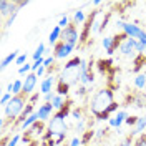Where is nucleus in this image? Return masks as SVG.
Returning <instances> with one entry per match:
<instances>
[{
  "label": "nucleus",
  "mask_w": 146,
  "mask_h": 146,
  "mask_svg": "<svg viewBox=\"0 0 146 146\" xmlns=\"http://www.w3.org/2000/svg\"><path fill=\"white\" fill-rule=\"evenodd\" d=\"M82 60L80 56H73L65 63L63 70L60 72L58 78H56V95L66 96L72 86L80 83L82 78Z\"/></svg>",
  "instance_id": "obj_2"
},
{
  "label": "nucleus",
  "mask_w": 146,
  "mask_h": 146,
  "mask_svg": "<svg viewBox=\"0 0 146 146\" xmlns=\"http://www.w3.org/2000/svg\"><path fill=\"white\" fill-rule=\"evenodd\" d=\"M65 103H66V96H62V95H56V96H55V100L52 101V105H53L55 111H60V110H63Z\"/></svg>",
  "instance_id": "obj_19"
},
{
  "label": "nucleus",
  "mask_w": 146,
  "mask_h": 146,
  "mask_svg": "<svg viewBox=\"0 0 146 146\" xmlns=\"http://www.w3.org/2000/svg\"><path fill=\"white\" fill-rule=\"evenodd\" d=\"M133 146H146V133H141L135 138L133 141Z\"/></svg>",
  "instance_id": "obj_24"
},
{
  "label": "nucleus",
  "mask_w": 146,
  "mask_h": 146,
  "mask_svg": "<svg viewBox=\"0 0 146 146\" xmlns=\"http://www.w3.org/2000/svg\"><path fill=\"white\" fill-rule=\"evenodd\" d=\"M18 55H20V50H13L12 53H9L3 60H2V70H5L7 66H9L10 63H13V62H17Z\"/></svg>",
  "instance_id": "obj_16"
},
{
  "label": "nucleus",
  "mask_w": 146,
  "mask_h": 146,
  "mask_svg": "<svg viewBox=\"0 0 146 146\" xmlns=\"http://www.w3.org/2000/svg\"><path fill=\"white\" fill-rule=\"evenodd\" d=\"M30 73H32V65H28V63H25L23 66L18 68V75H22V76H27Z\"/></svg>",
  "instance_id": "obj_28"
},
{
  "label": "nucleus",
  "mask_w": 146,
  "mask_h": 146,
  "mask_svg": "<svg viewBox=\"0 0 146 146\" xmlns=\"http://www.w3.org/2000/svg\"><path fill=\"white\" fill-rule=\"evenodd\" d=\"M73 50H75V46L66 45V43H63V42L60 40V42L53 46V56L55 58H66V56L72 55Z\"/></svg>",
  "instance_id": "obj_9"
},
{
  "label": "nucleus",
  "mask_w": 146,
  "mask_h": 146,
  "mask_svg": "<svg viewBox=\"0 0 146 146\" xmlns=\"http://www.w3.org/2000/svg\"><path fill=\"white\" fill-rule=\"evenodd\" d=\"M27 105H28V96L25 93L13 95L12 100H10V103L3 108V119H5L7 123H10V125H13L18 119V116L23 113V110H25Z\"/></svg>",
  "instance_id": "obj_3"
},
{
  "label": "nucleus",
  "mask_w": 146,
  "mask_h": 146,
  "mask_svg": "<svg viewBox=\"0 0 146 146\" xmlns=\"http://www.w3.org/2000/svg\"><path fill=\"white\" fill-rule=\"evenodd\" d=\"M55 60H56V58H55L53 55H52V56H45V62H43V66H45V68H52V66L55 65Z\"/></svg>",
  "instance_id": "obj_31"
},
{
  "label": "nucleus",
  "mask_w": 146,
  "mask_h": 146,
  "mask_svg": "<svg viewBox=\"0 0 146 146\" xmlns=\"http://www.w3.org/2000/svg\"><path fill=\"white\" fill-rule=\"evenodd\" d=\"M22 91H23V82L22 80L12 82V95H20Z\"/></svg>",
  "instance_id": "obj_22"
},
{
  "label": "nucleus",
  "mask_w": 146,
  "mask_h": 146,
  "mask_svg": "<svg viewBox=\"0 0 146 146\" xmlns=\"http://www.w3.org/2000/svg\"><path fill=\"white\" fill-rule=\"evenodd\" d=\"M27 146H38V145H27Z\"/></svg>",
  "instance_id": "obj_41"
},
{
  "label": "nucleus",
  "mask_w": 146,
  "mask_h": 146,
  "mask_svg": "<svg viewBox=\"0 0 146 146\" xmlns=\"http://www.w3.org/2000/svg\"><path fill=\"white\" fill-rule=\"evenodd\" d=\"M38 100H40V93H38V91H36V93H33L32 96H28V103H32V105H35Z\"/></svg>",
  "instance_id": "obj_35"
},
{
  "label": "nucleus",
  "mask_w": 146,
  "mask_h": 146,
  "mask_svg": "<svg viewBox=\"0 0 146 146\" xmlns=\"http://www.w3.org/2000/svg\"><path fill=\"white\" fill-rule=\"evenodd\" d=\"M12 96H13L12 93H3V95H2V98H0V105H2L3 108H5V106H7V105L10 103V100H12Z\"/></svg>",
  "instance_id": "obj_29"
},
{
  "label": "nucleus",
  "mask_w": 146,
  "mask_h": 146,
  "mask_svg": "<svg viewBox=\"0 0 146 146\" xmlns=\"http://www.w3.org/2000/svg\"><path fill=\"white\" fill-rule=\"evenodd\" d=\"M86 93H88V90H86V86H83V85H80V86L76 88V91H75V95H76V96H80V98L86 96Z\"/></svg>",
  "instance_id": "obj_32"
},
{
  "label": "nucleus",
  "mask_w": 146,
  "mask_h": 146,
  "mask_svg": "<svg viewBox=\"0 0 146 146\" xmlns=\"http://www.w3.org/2000/svg\"><path fill=\"white\" fill-rule=\"evenodd\" d=\"M118 106L119 105L115 101V93L108 86L95 91V95L91 96V100H90L91 115L96 119H100V121H103V119L110 121V115L115 113V111H119Z\"/></svg>",
  "instance_id": "obj_1"
},
{
  "label": "nucleus",
  "mask_w": 146,
  "mask_h": 146,
  "mask_svg": "<svg viewBox=\"0 0 146 146\" xmlns=\"http://www.w3.org/2000/svg\"><path fill=\"white\" fill-rule=\"evenodd\" d=\"M45 72H46V68L42 65V66L38 68V72H36V76H42V75H45Z\"/></svg>",
  "instance_id": "obj_38"
},
{
  "label": "nucleus",
  "mask_w": 146,
  "mask_h": 146,
  "mask_svg": "<svg viewBox=\"0 0 146 146\" xmlns=\"http://www.w3.org/2000/svg\"><path fill=\"white\" fill-rule=\"evenodd\" d=\"M17 9H18L17 2H9V0H2L0 2V15L3 18H9Z\"/></svg>",
  "instance_id": "obj_11"
},
{
  "label": "nucleus",
  "mask_w": 146,
  "mask_h": 146,
  "mask_svg": "<svg viewBox=\"0 0 146 146\" xmlns=\"http://www.w3.org/2000/svg\"><path fill=\"white\" fill-rule=\"evenodd\" d=\"M136 43H138V40H135V38H129L128 36L126 40L119 45V53L123 55V56H131L133 60L136 58Z\"/></svg>",
  "instance_id": "obj_7"
},
{
  "label": "nucleus",
  "mask_w": 146,
  "mask_h": 146,
  "mask_svg": "<svg viewBox=\"0 0 146 146\" xmlns=\"http://www.w3.org/2000/svg\"><path fill=\"white\" fill-rule=\"evenodd\" d=\"M53 111H55V108H53L52 103H45V105L38 106V110H36L38 119H40V121H48V119H52V116L55 115Z\"/></svg>",
  "instance_id": "obj_10"
},
{
  "label": "nucleus",
  "mask_w": 146,
  "mask_h": 146,
  "mask_svg": "<svg viewBox=\"0 0 146 146\" xmlns=\"http://www.w3.org/2000/svg\"><path fill=\"white\" fill-rule=\"evenodd\" d=\"M20 139H22V135H20V133H15L13 136L10 138V141L7 143V146H17Z\"/></svg>",
  "instance_id": "obj_30"
},
{
  "label": "nucleus",
  "mask_w": 146,
  "mask_h": 146,
  "mask_svg": "<svg viewBox=\"0 0 146 146\" xmlns=\"http://www.w3.org/2000/svg\"><path fill=\"white\" fill-rule=\"evenodd\" d=\"M128 116H129V115H128L125 110H119V111L116 113V115H115V116H113V118H110L108 126H110V128H116V129H119V128H121V125L126 121Z\"/></svg>",
  "instance_id": "obj_12"
},
{
  "label": "nucleus",
  "mask_w": 146,
  "mask_h": 146,
  "mask_svg": "<svg viewBox=\"0 0 146 146\" xmlns=\"http://www.w3.org/2000/svg\"><path fill=\"white\" fill-rule=\"evenodd\" d=\"M116 25H118L129 38H135V40H138V42H141L143 45H146V32L139 27V25H136V23H129V22H123V20H118Z\"/></svg>",
  "instance_id": "obj_4"
},
{
  "label": "nucleus",
  "mask_w": 146,
  "mask_h": 146,
  "mask_svg": "<svg viewBox=\"0 0 146 146\" xmlns=\"http://www.w3.org/2000/svg\"><path fill=\"white\" fill-rule=\"evenodd\" d=\"M72 116L73 119L78 123V121H82V119H86L85 118V113H83V108H73L72 110Z\"/></svg>",
  "instance_id": "obj_23"
},
{
  "label": "nucleus",
  "mask_w": 146,
  "mask_h": 146,
  "mask_svg": "<svg viewBox=\"0 0 146 146\" xmlns=\"http://www.w3.org/2000/svg\"><path fill=\"white\" fill-rule=\"evenodd\" d=\"M145 129H146V116H138V123H136V126L133 128V131L129 133V136L136 138L138 135H141Z\"/></svg>",
  "instance_id": "obj_14"
},
{
  "label": "nucleus",
  "mask_w": 146,
  "mask_h": 146,
  "mask_svg": "<svg viewBox=\"0 0 146 146\" xmlns=\"http://www.w3.org/2000/svg\"><path fill=\"white\" fill-rule=\"evenodd\" d=\"M125 123H126L129 128H135V126H136V123H138V116H128Z\"/></svg>",
  "instance_id": "obj_33"
},
{
  "label": "nucleus",
  "mask_w": 146,
  "mask_h": 146,
  "mask_svg": "<svg viewBox=\"0 0 146 146\" xmlns=\"http://www.w3.org/2000/svg\"><path fill=\"white\" fill-rule=\"evenodd\" d=\"M58 38H62V28L58 27V25H55L52 28V32H50V35H48V43L55 46L58 43Z\"/></svg>",
  "instance_id": "obj_15"
},
{
  "label": "nucleus",
  "mask_w": 146,
  "mask_h": 146,
  "mask_svg": "<svg viewBox=\"0 0 146 146\" xmlns=\"http://www.w3.org/2000/svg\"><path fill=\"white\" fill-rule=\"evenodd\" d=\"M18 12H20V9H17L15 12H13V13H12V15H10L9 18H7V22H5V28H10L12 25H13V22H15V18L18 17Z\"/></svg>",
  "instance_id": "obj_27"
},
{
  "label": "nucleus",
  "mask_w": 146,
  "mask_h": 146,
  "mask_svg": "<svg viewBox=\"0 0 146 146\" xmlns=\"http://www.w3.org/2000/svg\"><path fill=\"white\" fill-rule=\"evenodd\" d=\"M27 58H28V55H27V53H20V55H18V58H17V62H15V63L20 65V66H23V63H27Z\"/></svg>",
  "instance_id": "obj_34"
},
{
  "label": "nucleus",
  "mask_w": 146,
  "mask_h": 146,
  "mask_svg": "<svg viewBox=\"0 0 146 146\" xmlns=\"http://www.w3.org/2000/svg\"><path fill=\"white\" fill-rule=\"evenodd\" d=\"M36 83H38V76H36V73H30L25 76V80H23V91L22 93H25L27 96H32L33 95V91L36 88Z\"/></svg>",
  "instance_id": "obj_8"
},
{
  "label": "nucleus",
  "mask_w": 146,
  "mask_h": 146,
  "mask_svg": "<svg viewBox=\"0 0 146 146\" xmlns=\"http://www.w3.org/2000/svg\"><path fill=\"white\" fill-rule=\"evenodd\" d=\"M60 40L70 46H76L78 42H80V30H78V27L75 23H70L66 28L62 30V38Z\"/></svg>",
  "instance_id": "obj_6"
},
{
  "label": "nucleus",
  "mask_w": 146,
  "mask_h": 146,
  "mask_svg": "<svg viewBox=\"0 0 146 146\" xmlns=\"http://www.w3.org/2000/svg\"><path fill=\"white\" fill-rule=\"evenodd\" d=\"M133 141H135V138L128 136L126 139H123V141H121V145H119V146H133Z\"/></svg>",
  "instance_id": "obj_37"
},
{
  "label": "nucleus",
  "mask_w": 146,
  "mask_h": 146,
  "mask_svg": "<svg viewBox=\"0 0 146 146\" xmlns=\"http://www.w3.org/2000/svg\"><path fill=\"white\" fill-rule=\"evenodd\" d=\"M135 88L136 90H145L146 88V72L138 73L135 76Z\"/></svg>",
  "instance_id": "obj_18"
},
{
  "label": "nucleus",
  "mask_w": 146,
  "mask_h": 146,
  "mask_svg": "<svg viewBox=\"0 0 146 146\" xmlns=\"http://www.w3.org/2000/svg\"><path fill=\"white\" fill-rule=\"evenodd\" d=\"M93 5H95V7H100L101 2H100V0H95V2H93Z\"/></svg>",
  "instance_id": "obj_40"
},
{
  "label": "nucleus",
  "mask_w": 146,
  "mask_h": 146,
  "mask_svg": "<svg viewBox=\"0 0 146 146\" xmlns=\"http://www.w3.org/2000/svg\"><path fill=\"white\" fill-rule=\"evenodd\" d=\"M66 123H65L63 118H60L58 115H53L52 119L48 121V125H46V135H50V136H56V135H66Z\"/></svg>",
  "instance_id": "obj_5"
},
{
  "label": "nucleus",
  "mask_w": 146,
  "mask_h": 146,
  "mask_svg": "<svg viewBox=\"0 0 146 146\" xmlns=\"http://www.w3.org/2000/svg\"><path fill=\"white\" fill-rule=\"evenodd\" d=\"M18 9H23V7H27V5H30V2L28 0H25V2H17Z\"/></svg>",
  "instance_id": "obj_39"
},
{
  "label": "nucleus",
  "mask_w": 146,
  "mask_h": 146,
  "mask_svg": "<svg viewBox=\"0 0 146 146\" xmlns=\"http://www.w3.org/2000/svg\"><path fill=\"white\" fill-rule=\"evenodd\" d=\"M58 17H60V22H58V27L62 28V30H63V28H66L68 25H70V20H68V17H66V13H60Z\"/></svg>",
  "instance_id": "obj_25"
},
{
  "label": "nucleus",
  "mask_w": 146,
  "mask_h": 146,
  "mask_svg": "<svg viewBox=\"0 0 146 146\" xmlns=\"http://www.w3.org/2000/svg\"><path fill=\"white\" fill-rule=\"evenodd\" d=\"M82 145H83V143H82V138H80V136H75L72 141H70V145H68V146H82Z\"/></svg>",
  "instance_id": "obj_36"
},
{
  "label": "nucleus",
  "mask_w": 146,
  "mask_h": 146,
  "mask_svg": "<svg viewBox=\"0 0 146 146\" xmlns=\"http://www.w3.org/2000/svg\"><path fill=\"white\" fill-rule=\"evenodd\" d=\"M86 15H85V12L83 10H76L75 13H73V23L75 25H82V23H85L86 22Z\"/></svg>",
  "instance_id": "obj_20"
},
{
  "label": "nucleus",
  "mask_w": 146,
  "mask_h": 146,
  "mask_svg": "<svg viewBox=\"0 0 146 146\" xmlns=\"http://www.w3.org/2000/svg\"><path fill=\"white\" fill-rule=\"evenodd\" d=\"M53 85H55V76L53 75H48V76L43 78L42 83H40V91H42L43 95H48V93H52Z\"/></svg>",
  "instance_id": "obj_13"
},
{
  "label": "nucleus",
  "mask_w": 146,
  "mask_h": 146,
  "mask_svg": "<svg viewBox=\"0 0 146 146\" xmlns=\"http://www.w3.org/2000/svg\"><path fill=\"white\" fill-rule=\"evenodd\" d=\"M46 53V46H45V43H38V46L35 48V52L32 53V58H33V62H36L38 58H42L43 55Z\"/></svg>",
  "instance_id": "obj_21"
},
{
  "label": "nucleus",
  "mask_w": 146,
  "mask_h": 146,
  "mask_svg": "<svg viewBox=\"0 0 146 146\" xmlns=\"http://www.w3.org/2000/svg\"><path fill=\"white\" fill-rule=\"evenodd\" d=\"M93 136H95V131H93V129H88V131H85V133H83V136H80V138H82L83 145H88V141H90Z\"/></svg>",
  "instance_id": "obj_26"
},
{
  "label": "nucleus",
  "mask_w": 146,
  "mask_h": 146,
  "mask_svg": "<svg viewBox=\"0 0 146 146\" xmlns=\"http://www.w3.org/2000/svg\"><path fill=\"white\" fill-rule=\"evenodd\" d=\"M101 45H103V48L106 50L108 55H113L116 52V50H115V43H113V36H105V38H101Z\"/></svg>",
  "instance_id": "obj_17"
}]
</instances>
